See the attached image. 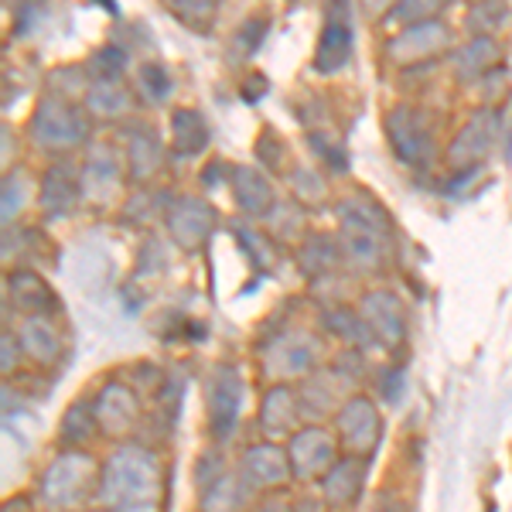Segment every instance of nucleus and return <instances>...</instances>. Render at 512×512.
<instances>
[{
    "mask_svg": "<svg viewBox=\"0 0 512 512\" xmlns=\"http://www.w3.org/2000/svg\"><path fill=\"white\" fill-rule=\"evenodd\" d=\"M287 458H291V472L297 482H321L342 458V444H338L332 427L304 424L294 437H287Z\"/></svg>",
    "mask_w": 512,
    "mask_h": 512,
    "instance_id": "obj_9",
    "label": "nucleus"
},
{
    "mask_svg": "<svg viewBox=\"0 0 512 512\" xmlns=\"http://www.w3.org/2000/svg\"><path fill=\"white\" fill-rule=\"evenodd\" d=\"M82 106L93 120H127L137 106V89L127 79H89Z\"/></svg>",
    "mask_w": 512,
    "mask_h": 512,
    "instance_id": "obj_24",
    "label": "nucleus"
},
{
    "mask_svg": "<svg viewBox=\"0 0 512 512\" xmlns=\"http://www.w3.org/2000/svg\"><path fill=\"white\" fill-rule=\"evenodd\" d=\"M506 21H509V7L495 4V0H489V4H472L465 14V28L472 38H495V31Z\"/></svg>",
    "mask_w": 512,
    "mask_h": 512,
    "instance_id": "obj_34",
    "label": "nucleus"
},
{
    "mask_svg": "<svg viewBox=\"0 0 512 512\" xmlns=\"http://www.w3.org/2000/svg\"><path fill=\"white\" fill-rule=\"evenodd\" d=\"M229 188H233L239 212H246V216L263 219L277 209L274 181H270V175L263 168H253V164H233V168H229Z\"/></svg>",
    "mask_w": 512,
    "mask_h": 512,
    "instance_id": "obj_22",
    "label": "nucleus"
},
{
    "mask_svg": "<svg viewBox=\"0 0 512 512\" xmlns=\"http://www.w3.org/2000/svg\"><path fill=\"white\" fill-rule=\"evenodd\" d=\"M335 434L342 444V454L355 458H373L379 441H383V414H379L376 400L366 393H349V400L338 407L335 414Z\"/></svg>",
    "mask_w": 512,
    "mask_h": 512,
    "instance_id": "obj_8",
    "label": "nucleus"
},
{
    "mask_svg": "<svg viewBox=\"0 0 512 512\" xmlns=\"http://www.w3.org/2000/svg\"><path fill=\"white\" fill-rule=\"evenodd\" d=\"M345 379L335 373L332 366L328 369H315L308 379H301L297 386V400H301V414L318 424L321 417H335L338 407H342L349 396H345Z\"/></svg>",
    "mask_w": 512,
    "mask_h": 512,
    "instance_id": "obj_21",
    "label": "nucleus"
},
{
    "mask_svg": "<svg viewBox=\"0 0 512 512\" xmlns=\"http://www.w3.org/2000/svg\"><path fill=\"white\" fill-rule=\"evenodd\" d=\"M250 495L253 492L243 485L236 468H229L219 482H212L205 492H198V512H243Z\"/></svg>",
    "mask_w": 512,
    "mask_h": 512,
    "instance_id": "obj_32",
    "label": "nucleus"
},
{
    "mask_svg": "<svg viewBox=\"0 0 512 512\" xmlns=\"http://www.w3.org/2000/svg\"><path fill=\"white\" fill-rule=\"evenodd\" d=\"M454 35L451 28L444 24L441 18L434 21H420V24H410L403 28L400 35L390 41L386 55H390L393 65H420V62H434L441 55H451L454 52Z\"/></svg>",
    "mask_w": 512,
    "mask_h": 512,
    "instance_id": "obj_13",
    "label": "nucleus"
},
{
    "mask_svg": "<svg viewBox=\"0 0 512 512\" xmlns=\"http://www.w3.org/2000/svg\"><path fill=\"white\" fill-rule=\"evenodd\" d=\"M383 127H386V140H390L396 161L414 171L431 168L437 158V137H434V127L424 117V110H417V106H410V103H400L386 113Z\"/></svg>",
    "mask_w": 512,
    "mask_h": 512,
    "instance_id": "obj_6",
    "label": "nucleus"
},
{
    "mask_svg": "<svg viewBox=\"0 0 512 512\" xmlns=\"http://www.w3.org/2000/svg\"><path fill=\"white\" fill-rule=\"evenodd\" d=\"M311 151H315L325 164H332V171H345V164H349V161H345L342 147L332 144V140L321 137V134H311Z\"/></svg>",
    "mask_w": 512,
    "mask_h": 512,
    "instance_id": "obj_42",
    "label": "nucleus"
},
{
    "mask_svg": "<svg viewBox=\"0 0 512 512\" xmlns=\"http://www.w3.org/2000/svg\"><path fill=\"white\" fill-rule=\"evenodd\" d=\"M171 151L175 158H195L209 147V123L192 106H178L171 110Z\"/></svg>",
    "mask_w": 512,
    "mask_h": 512,
    "instance_id": "obj_30",
    "label": "nucleus"
},
{
    "mask_svg": "<svg viewBox=\"0 0 512 512\" xmlns=\"http://www.w3.org/2000/svg\"><path fill=\"white\" fill-rule=\"evenodd\" d=\"M171 202L175 198H164V192H140V195H130L127 209H123V219L134 222V226H140V222H151V219H164L171 209Z\"/></svg>",
    "mask_w": 512,
    "mask_h": 512,
    "instance_id": "obj_36",
    "label": "nucleus"
},
{
    "mask_svg": "<svg viewBox=\"0 0 512 512\" xmlns=\"http://www.w3.org/2000/svg\"><path fill=\"white\" fill-rule=\"evenodd\" d=\"M256 158H260V168H267V171H284V164H287L284 144L270 134H263L256 140Z\"/></svg>",
    "mask_w": 512,
    "mask_h": 512,
    "instance_id": "obj_41",
    "label": "nucleus"
},
{
    "mask_svg": "<svg viewBox=\"0 0 512 512\" xmlns=\"http://www.w3.org/2000/svg\"><path fill=\"white\" fill-rule=\"evenodd\" d=\"M345 260V250L332 233H311L297 246V270L308 280H325L332 277Z\"/></svg>",
    "mask_w": 512,
    "mask_h": 512,
    "instance_id": "obj_27",
    "label": "nucleus"
},
{
    "mask_svg": "<svg viewBox=\"0 0 512 512\" xmlns=\"http://www.w3.org/2000/svg\"><path fill=\"white\" fill-rule=\"evenodd\" d=\"M18 342L24 349V359H31L38 369H55L65 359V335L59 332L55 318L31 315L18 325Z\"/></svg>",
    "mask_w": 512,
    "mask_h": 512,
    "instance_id": "obj_23",
    "label": "nucleus"
},
{
    "mask_svg": "<svg viewBox=\"0 0 512 512\" xmlns=\"http://www.w3.org/2000/svg\"><path fill=\"white\" fill-rule=\"evenodd\" d=\"M168 495V468L158 448L120 441L103 458L99 499L110 512H161Z\"/></svg>",
    "mask_w": 512,
    "mask_h": 512,
    "instance_id": "obj_1",
    "label": "nucleus"
},
{
    "mask_svg": "<svg viewBox=\"0 0 512 512\" xmlns=\"http://www.w3.org/2000/svg\"><path fill=\"white\" fill-rule=\"evenodd\" d=\"M4 291H7V304H14L18 311H24V318H31V315L55 318L62 311L59 294H55L52 287H48V280L31 267L7 270Z\"/></svg>",
    "mask_w": 512,
    "mask_h": 512,
    "instance_id": "obj_19",
    "label": "nucleus"
},
{
    "mask_svg": "<svg viewBox=\"0 0 512 512\" xmlns=\"http://www.w3.org/2000/svg\"><path fill=\"white\" fill-rule=\"evenodd\" d=\"M448 59L454 69V79H458L461 86H472V82H485L499 69L502 45L495 38H468L465 45L454 48Z\"/></svg>",
    "mask_w": 512,
    "mask_h": 512,
    "instance_id": "obj_25",
    "label": "nucleus"
},
{
    "mask_svg": "<svg viewBox=\"0 0 512 512\" xmlns=\"http://www.w3.org/2000/svg\"><path fill=\"white\" fill-rule=\"evenodd\" d=\"M164 229H168L171 243L185 253H195L205 246V239L216 229V209L198 195H178L171 202L168 216H164Z\"/></svg>",
    "mask_w": 512,
    "mask_h": 512,
    "instance_id": "obj_15",
    "label": "nucleus"
},
{
    "mask_svg": "<svg viewBox=\"0 0 512 512\" xmlns=\"http://www.w3.org/2000/svg\"><path fill=\"white\" fill-rule=\"evenodd\" d=\"M82 512H110V509H82Z\"/></svg>",
    "mask_w": 512,
    "mask_h": 512,
    "instance_id": "obj_49",
    "label": "nucleus"
},
{
    "mask_svg": "<svg viewBox=\"0 0 512 512\" xmlns=\"http://www.w3.org/2000/svg\"><path fill=\"white\" fill-rule=\"evenodd\" d=\"M499 130H502V117H499L495 106H482V110H475L472 117L458 127V134L451 137L448 164L454 171L478 168V164L492 154L495 140H499Z\"/></svg>",
    "mask_w": 512,
    "mask_h": 512,
    "instance_id": "obj_11",
    "label": "nucleus"
},
{
    "mask_svg": "<svg viewBox=\"0 0 512 512\" xmlns=\"http://www.w3.org/2000/svg\"><path fill=\"white\" fill-rule=\"evenodd\" d=\"M99 431V417H96V400L79 396L65 407V414L59 420V444L62 451H86V444L93 441Z\"/></svg>",
    "mask_w": 512,
    "mask_h": 512,
    "instance_id": "obj_28",
    "label": "nucleus"
},
{
    "mask_svg": "<svg viewBox=\"0 0 512 512\" xmlns=\"http://www.w3.org/2000/svg\"><path fill=\"white\" fill-rule=\"evenodd\" d=\"M301 400H297L294 383H274L260 396V414H256V427L267 441H280V437H294L301 431Z\"/></svg>",
    "mask_w": 512,
    "mask_h": 512,
    "instance_id": "obj_17",
    "label": "nucleus"
},
{
    "mask_svg": "<svg viewBox=\"0 0 512 512\" xmlns=\"http://www.w3.org/2000/svg\"><path fill=\"white\" fill-rule=\"evenodd\" d=\"M127 161H123V151L120 144H96V151L89 154L86 168H82V181H86V188H96L99 195L110 192V188H117L123 175H127Z\"/></svg>",
    "mask_w": 512,
    "mask_h": 512,
    "instance_id": "obj_31",
    "label": "nucleus"
},
{
    "mask_svg": "<svg viewBox=\"0 0 512 512\" xmlns=\"http://www.w3.org/2000/svg\"><path fill=\"white\" fill-rule=\"evenodd\" d=\"M355 308H359L362 321L369 325V332H373L379 349L393 352L407 342V328H410L407 308H403L400 294L390 291V287H373V291H366Z\"/></svg>",
    "mask_w": 512,
    "mask_h": 512,
    "instance_id": "obj_12",
    "label": "nucleus"
},
{
    "mask_svg": "<svg viewBox=\"0 0 512 512\" xmlns=\"http://www.w3.org/2000/svg\"><path fill=\"white\" fill-rule=\"evenodd\" d=\"M338 219V243L345 260L362 270H379L390 260L393 246V219L386 205L369 192H352L335 202Z\"/></svg>",
    "mask_w": 512,
    "mask_h": 512,
    "instance_id": "obj_2",
    "label": "nucleus"
},
{
    "mask_svg": "<svg viewBox=\"0 0 512 512\" xmlns=\"http://www.w3.org/2000/svg\"><path fill=\"white\" fill-rule=\"evenodd\" d=\"M256 512H297V506L294 502H287L284 495H267V499H260Z\"/></svg>",
    "mask_w": 512,
    "mask_h": 512,
    "instance_id": "obj_46",
    "label": "nucleus"
},
{
    "mask_svg": "<svg viewBox=\"0 0 512 512\" xmlns=\"http://www.w3.org/2000/svg\"><path fill=\"white\" fill-rule=\"evenodd\" d=\"M226 472H229V468H226V461H222L219 448L205 451L202 458H198V468H195V485H198V492H205L212 482H219V478L226 475Z\"/></svg>",
    "mask_w": 512,
    "mask_h": 512,
    "instance_id": "obj_40",
    "label": "nucleus"
},
{
    "mask_svg": "<svg viewBox=\"0 0 512 512\" xmlns=\"http://www.w3.org/2000/svg\"><path fill=\"white\" fill-rule=\"evenodd\" d=\"M127 65H130L127 48L103 45V48H96V52H93L86 72H89V79H127Z\"/></svg>",
    "mask_w": 512,
    "mask_h": 512,
    "instance_id": "obj_35",
    "label": "nucleus"
},
{
    "mask_svg": "<svg viewBox=\"0 0 512 512\" xmlns=\"http://www.w3.org/2000/svg\"><path fill=\"white\" fill-rule=\"evenodd\" d=\"M0 349H4V359H0V369H4V376H11L14 369L21 366V342H18V332H4L0 335Z\"/></svg>",
    "mask_w": 512,
    "mask_h": 512,
    "instance_id": "obj_43",
    "label": "nucleus"
},
{
    "mask_svg": "<svg viewBox=\"0 0 512 512\" xmlns=\"http://www.w3.org/2000/svg\"><path fill=\"white\" fill-rule=\"evenodd\" d=\"M236 472L243 478L246 489L253 495H263V499H267V495H277L294 478L291 458H287V444H277V441L246 444L236 461Z\"/></svg>",
    "mask_w": 512,
    "mask_h": 512,
    "instance_id": "obj_10",
    "label": "nucleus"
},
{
    "mask_svg": "<svg viewBox=\"0 0 512 512\" xmlns=\"http://www.w3.org/2000/svg\"><path fill=\"white\" fill-rule=\"evenodd\" d=\"M171 14H175L181 24H188V28L202 31L205 24L216 18V4H205V0H178V4H171Z\"/></svg>",
    "mask_w": 512,
    "mask_h": 512,
    "instance_id": "obj_37",
    "label": "nucleus"
},
{
    "mask_svg": "<svg viewBox=\"0 0 512 512\" xmlns=\"http://www.w3.org/2000/svg\"><path fill=\"white\" fill-rule=\"evenodd\" d=\"M4 512H35V502L28 495H14V499L4 502Z\"/></svg>",
    "mask_w": 512,
    "mask_h": 512,
    "instance_id": "obj_47",
    "label": "nucleus"
},
{
    "mask_svg": "<svg viewBox=\"0 0 512 512\" xmlns=\"http://www.w3.org/2000/svg\"><path fill=\"white\" fill-rule=\"evenodd\" d=\"M103 461L89 451H59L38 482V502L48 512H82L99 495Z\"/></svg>",
    "mask_w": 512,
    "mask_h": 512,
    "instance_id": "obj_3",
    "label": "nucleus"
},
{
    "mask_svg": "<svg viewBox=\"0 0 512 512\" xmlns=\"http://www.w3.org/2000/svg\"><path fill=\"white\" fill-rule=\"evenodd\" d=\"M243 396L246 383L239 369L229 366V362H219L205 376V427H209V437L216 444H226L236 434L239 414H243Z\"/></svg>",
    "mask_w": 512,
    "mask_h": 512,
    "instance_id": "obj_7",
    "label": "nucleus"
},
{
    "mask_svg": "<svg viewBox=\"0 0 512 512\" xmlns=\"http://www.w3.org/2000/svg\"><path fill=\"white\" fill-rule=\"evenodd\" d=\"M352 52H355V38H352L349 21H345V14L338 18L332 11L325 21V28H321V38L315 48V72H321V76L342 72L345 65L352 62Z\"/></svg>",
    "mask_w": 512,
    "mask_h": 512,
    "instance_id": "obj_26",
    "label": "nucleus"
},
{
    "mask_svg": "<svg viewBox=\"0 0 512 512\" xmlns=\"http://www.w3.org/2000/svg\"><path fill=\"white\" fill-rule=\"evenodd\" d=\"M134 89H137V96L144 99V103L158 106L171 93H175V79H171V72L164 69L161 62H144V65H140V72H137V86Z\"/></svg>",
    "mask_w": 512,
    "mask_h": 512,
    "instance_id": "obj_33",
    "label": "nucleus"
},
{
    "mask_svg": "<svg viewBox=\"0 0 512 512\" xmlns=\"http://www.w3.org/2000/svg\"><path fill=\"white\" fill-rule=\"evenodd\" d=\"M120 151L123 161H127L130 181H147L151 175H158L164 164V140L147 123H127L120 130Z\"/></svg>",
    "mask_w": 512,
    "mask_h": 512,
    "instance_id": "obj_20",
    "label": "nucleus"
},
{
    "mask_svg": "<svg viewBox=\"0 0 512 512\" xmlns=\"http://www.w3.org/2000/svg\"><path fill=\"white\" fill-rule=\"evenodd\" d=\"M379 390H383L386 400L396 403V400H400V393H403V376L396 373V369H390V373L383 376V386H379Z\"/></svg>",
    "mask_w": 512,
    "mask_h": 512,
    "instance_id": "obj_45",
    "label": "nucleus"
},
{
    "mask_svg": "<svg viewBox=\"0 0 512 512\" xmlns=\"http://www.w3.org/2000/svg\"><path fill=\"white\" fill-rule=\"evenodd\" d=\"M318 355H321V345L308 328H284V332H274L260 349L263 373H267L270 386L308 379L318 369Z\"/></svg>",
    "mask_w": 512,
    "mask_h": 512,
    "instance_id": "obj_5",
    "label": "nucleus"
},
{
    "mask_svg": "<svg viewBox=\"0 0 512 512\" xmlns=\"http://www.w3.org/2000/svg\"><path fill=\"white\" fill-rule=\"evenodd\" d=\"M379 512H410V509H407V506H400V502H393V506H383Z\"/></svg>",
    "mask_w": 512,
    "mask_h": 512,
    "instance_id": "obj_48",
    "label": "nucleus"
},
{
    "mask_svg": "<svg viewBox=\"0 0 512 512\" xmlns=\"http://www.w3.org/2000/svg\"><path fill=\"white\" fill-rule=\"evenodd\" d=\"M434 18H441V4H420V0L400 4V7H393V11L386 14V21H390V24H403V28H410V24H420V21H434Z\"/></svg>",
    "mask_w": 512,
    "mask_h": 512,
    "instance_id": "obj_39",
    "label": "nucleus"
},
{
    "mask_svg": "<svg viewBox=\"0 0 512 512\" xmlns=\"http://www.w3.org/2000/svg\"><path fill=\"white\" fill-rule=\"evenodd\" d=\"M96 417H99V431L113 441H130V434L137 431L140 417H144V403L140 393L130 383H106L96 396Z\"/></svg>",
    "mask_w": 512,
    "mask_h": 512,
    "instance_id": "obj_14",
    "label": "nucleus"
},
{
    "mask_svg": "<svg viewBox=\"0 0 512 512\" xmlns=\"http://www.w3.org/2000/svg\"><path fill=\"white\" fill-rule=\"evenodd\" d=\"M366 475H369L366 458L342 454L332 465V472L321 478V502H325V509L349 512L359 506L362 495H366Z\"/></svg>",
    "mask_w": 512,
    "mask_h": 512,
    "instance_id": "obj_18",
    "label": "nucleus"
},
{
    "mask_svg": "<svg viewBox=\"0 0 512 512\" xmlns=\"http://www.w3.org/2000/svg\"><path fill=\"white\" fill-rule=\"evenodd\" d=\"M263 28H267V21L250 18V21L243 24V28L236 31V45H243V48H246V55L256 52V45L263 41Z\"/></svg>",
    "mask_w": 512,
    "mask_h": 512,
    "instance_id": "obj_44",
    "label": "nucleus"
},
{
    "mask_svg": "<svg viewBox=\"0 0 512 512\" xmlns=\"http://www.w3.org/2000/svg\"><path fill=\"white\" fill-rule=\"evenodd\" d=\"M89 127H93V117L86 113V106L62 96H41L28 120V134L38 151L59 154V158H69L72 151L86 144Z\"/></svg>",
    "mask_w": 512,
    "mask_h": 512,
    "instance_id": "obj_4",
    "label": "nucleus"
},
{
    "mask_svg": "<svg viewBox=\"0 0 512 512\" xmlns=\"http://www.w3.org/2000/svg\"><path fill=\"white\" fill-rule=\"evenodd\" d=\"M321 328H325L328 335L342 338L355 352H366L376 345L369 325L362 321L359 308H352V304H328V308H321Z\"/></svg>",
    "mask_w": 512,
    "mask_h": 512,
    "instance_id": "obj_29",
    "label": "nucleus"
},
{
    "mask_svg": "<svg viewBox=\"0 0 512 512\" xmlns=\"http://www.w3.org/2000/svg\"><path fill=\"white\" fill-rule=\"evenodd\" d=\"M82 195H86V181H82V168L72 158H59L41 171L38 209L45 212L48 219L69 216V212L82 202Z\"/></svg>",
    "mask_w": 512,
    "mask_h": 512,
    "instance_id": "obj_16",
    "label": "nucleus"
},
{
    "mask_svg": "<svg viewBox=\"0 0 512 512\" xmlns=\"http://www.w3.org/2000/svg\"><path fill=\"white\" fill-rule=\"evenodd\" d=\"M24 192H28V185H24L21 171H14V175H4V229L18 226V212H21V205H24Z\"/></svg>",
    "mask_w": 512,
    "mask_h": 512,
    "instance_id": "obj_38",
    "label": "nucleus"
}]
</instances>
